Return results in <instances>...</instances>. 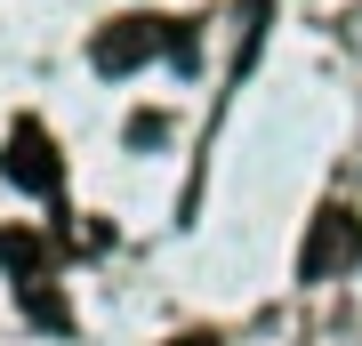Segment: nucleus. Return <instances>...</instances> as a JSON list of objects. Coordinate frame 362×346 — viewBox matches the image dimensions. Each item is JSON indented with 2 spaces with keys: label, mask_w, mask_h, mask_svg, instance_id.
<instances>
[{
  "label": "nucleus",
  "mask_w": 362,
  "mask_h": 346,
  "mask_svg": "<svg viewBox=\"0 0 362 346\" xmlns=\"http://www.w3.org/2000/svg\"><path fill=\"white\" fill-rule=\"evenodd\" d=\"M25 306H33V322H49V330H65V306H57L49 290H25Z\"/></svg>",
  "instance_id": "nucleus-6"
},
{
  "label": "nucleus",
  "mask_w": 362,
  "mask_h": 346,
  "mask_svg": "<svg viewBox=\"0 0 362 346\" xmlns=\"http://www.w3.org/2000/svg\"><path fill=\"white\" fill-rule=\"evenodd\" d=\"M161 137H169L161 113H129V145H161Z\"/></svg>",
  "instance_id": "nucleus-5"
},
{
  "label": "nucleus",
  "mask_w": 362,
  "mask_h": 346,
  "mask_svg": "<svg viewBox=\"0 0 362 346\" xmlns=\"http://www.w3.org/2000/svg\"><path fill=\"white\" fill-rule=\"evenodd\" d=\"M8 185H25V193H57V185H65L57 137H49L40 121H16V129H8Z\"/></svg>",
  "instance_id": "nucleus-3"
},
{
  "label": "nucleus",
  "mask_w": 362,
  "mask_h": 346,
  "mask_svg": "<svg viewBox=\"0 0 362 346\" xmlns=\"http://www.w3.org/2000/svg\"><path fill=\"white\" fill-rule=\"evenodd\" d=\"M354 258H362V218L330 202L322 218L306 226V250H298V274H306V282H330V274H338V266H354Z\"/></svg>",
  "instance_id": "nucleus-1"
},
{
  "label": "nucleus",
  "mask_w": 362,
  "mask_h": 346,
  "mask_svg": "<svg viewBox=\"0 0 362 346\" xmlns=\"http://www.w3.org/2000/svg\"><path fill=\"white\" fill-rule=\"evenodd\" d=\"M40 258H49V242H40V233H25V226H8V233H0V266H8L16 282H33V274H40Z\"/></svg>",
  "instance_id": "nucleus-4"
},
{
  "label": "nucleus",
  "mask_w": 362,
  "mask_h": 346,
  "mask_svg": "<svg viewBox=\"0 0 362 346\" xmlns=\"http://www.w3.org/2000/svg\"><path fill=\"white\" fill-rule=\"evenodd\" d=\"M161 49H169V25H161V16H121V25H105L89 40V64H97V73H137V64L161 57Z\"/></svg>",
  "instance_id": "nucleus-2"
},
{
  "label": "nucleus",
  "mask_w": 362,
  "mask_h": 346,
  "mask_svg": "<svg viewBox=\"0 0 362 346\" xmlns=\"http://www.w3.org/2000/svg\"><path fill=\"white\" fill-rule=\"evenodd\" d=\"M169 346H218V338H169Z\"/></svg>",
  "instance_id": "nucleus-7"
}]
</instances>
